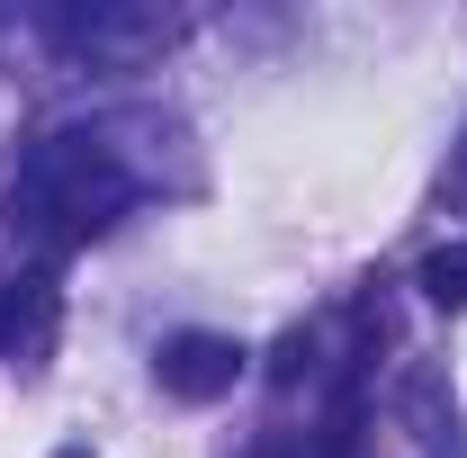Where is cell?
Instances as JSON below:
<instances>
[{
	"instance_id": "cell-1",
	"label": "cell",
	"mask_w": 467,
	"mask_h": 458,
	"mask_svg": "<svg viewBox=\"0 0 467 458\" xmlns=\"http://www.w3.org/2000/svg\"><path fill=\"white\" fill-rule=\"evenodd\" d=\"M144 189H153V172L117 144V126H63V135H46V144L18 162V180H9V234L90 243V234H109Z\"/></svg>"
},
{
	"instance_id": "cell-2",
	"label": "cell",
	"mask_w": 467,
	"mask_h": 458,
	"mask_svg": "<svg viewBox=\"0 0 467 458\" xmlns=\"http://www.w3.org/2000/svg\"><path fill=\"white\" fill-rule=\"evenodd\" d=\"M46 36H55L63 55H90V63H144V55H162V46L180 36V18L99 0V9H55V18H46Z\"/></svg>"
},
{
	"instance_id": "cell-3",
	"label": "cell",
	"mask_w": 467,
	"mask_h": 458,
	"mask_svg": "<svg viewBox=\"0 0 467 458\" xmlns=\"http://www.w3.org/2000/svg\"><path fill=\"white\" fill-rule=\"evenodd\" d=\"M243 369H252V350L234 342V333H171V342L153 350V378H162V396H171V404H216V396H234Z\"/></svg>"
},
{
	"instance_id": "cell-4",
	"label": "cell",
	"mask_w": 467,
	"mask_h": 458,
	"mask_svg": "<svg viewBox=\"0 0 467 458\" xmlns=\"http://www.w3.org/2000/svg\"><path fill=\"white\" fill-rule=\"evenodd\" d=\"M63 333V287L55 270H9L0 279V359L9 369H46Z\"/></svg>"
},
{
	"instance_id": "cell-5",
	"label": "cell",
	"mask_w": 467,
	"mask_h": 458,
	"mask_svg": "<svg viewBox=\"0 0 467 458\" xmlns=\"http://www.w3.org/2000/svg\"><path fill=\"white\" fill-rule=\"evenodd\" d=\"M422 297L431 306H467V252H431L422 261Z\"/></svg>"
},
{
	"instance_id": "cell-6",
	"label": "cell",
	"mask_w": 467,
	"mask_h": 458,
	"mask_svg": "<svg viewBox=\"0 0 467 458\" xmlns=\"http://www.w3.org/2000/svg\"><path fill=\"white\" fill-rule=\"evenodd\" d=\"M306 369H315V333H288V342H279V359H270V378H279V387H296Z\"/></svg>"
},
{
	"instance_id": "cell-7",
	"label": "cell",
	"mask_w": 467,
	"mask_h": 458,
	"mask_svg": "<svg viewBox=\"0 0 467 458\" xmlns=\"http://www.w3.org/2000/svg\"><path fill=\"white\" fill-rule=\"evenodd\" d=\"M252 458H306V450H296V441H270V450H252Z\"/></svg>"
},
{
	"instance_id": "cell-8",
	"label": "cell",
	"mask_w": 467,
	"mask_h": 458,
	"mask_svg": "<svg viewBox=\"0 0 467 458\" xmlns=\"http://www.w3.org/2000/svg\"><path fill=\"white\" fill-rule=\"evenodd\" d=\"M63 458H90V450H63Z\"/></svg>"
}]
</instances>
